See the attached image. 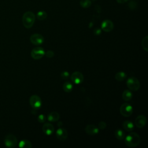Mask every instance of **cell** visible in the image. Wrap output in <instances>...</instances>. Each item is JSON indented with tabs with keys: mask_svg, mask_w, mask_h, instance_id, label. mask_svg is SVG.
Returning <instances> with one entry per match:
<instances>
[{
	"mask_svg": "<svg viewBox=\"0 0 148 148\" xmlns=\"http://www.w3.org/2000/svg\"><path fill=\"white\" fill-rule=\"evenodd\" d=\"M45 54L48 58H52L54 56V53L52 50H48V51H46V53H45Z\"/></svg>",
	"mask_w": 148,
	"mask_h": 148,
	"instance_id": "cell-29",
	"label": "cell"
},
{
	"mask_svg": "<svg viewBox=\"0 0 148 148\" xmlns=\"http://www.w3.org/2000/svg\"><path fill=\"white\" fill-rule=\"evenodd\" d=\"M4 142L6 146L8 147H14L17 145V139L13 134H8L6 135Z\"/></svg>",
	"mask_w": 148,
	"mask_h": 148,
	"instance_id": "cell-5",
	"label": "cell"
},
{
	"mask_svg": "<svg viewBox=\"0 0 148 148\" xmlns=\"http://www.w3.org/2000/svg\"><path fill=\"white\" fill-rule=\"evenodd\" d=\"M114 135L118 140H123L125 136V134L123 130L119 128L114 131Z\"/></svg>",
	"mask_w": 148,
	"mask_h": 148,
	"instance_id": "cell-18",
	"label": "cell"
},
{
	"mask_svg": "<svg viewBox=\"0 0 148 148\" xmlns=\"http://www.w3.org/2000/svg\"><path fill=\"white\" fill-rule=\"evenodd\" d=\"M128 0H116L117 2L119 3H124L125 2H127Z\"/></svg>",
	"mask_w": 148,
	"mask_h": 148,
	"instance_id": "cell-31",
	"label": "cell"
},
{
	"mask_svg": "<svg viewBox=\"0 0 148 148\" xmlns=\"http://www.w3.org/2000/svg\"><path fill=\"white\" fill-rule=\"evenodd\" d=\"M101 29L106 32H109L112 31L113 29L114 28V24L113 22L110 20H104L101 23Z\"/></svg>",
	"mask_w": 148,
	"mask_h": 148,
	"instance_id": "cell-8",
	"label": "cell"
},
{
	"mask_svg": "<svg viewBox=\"0 0 148 148\" xmlns=\"http://www.w3.org/2000/svg\"><path fill=\"white\" fill-rule=\"evenodd\" d=\"M18 146L21 148H31L32 145L30 141L28 140H22L19 142Z\"/></svg>",
	"mask_w": 148,
	"mask_h": 148,
	"instance_id": "cell-20",
	"label": "cell"
},
{
	"mask_svg": "<svg viewBox=\"0 0 148 148\" xmlns=\"http://www.w3.org/2000/svg\"><path fill=\"white\" fill-rule=\"evenodd\" d=\"M57 138L60 140H65L68 137V131L63 128H59L56 133Z\"/></svg>",
	"mask_w": 148,
	"mask_h": 148,
	"instance_id": "cell-12",
	"label": "cell"
},
{
	"mask_svg": "<svg viewBox=\"0 0 148 148\" xmlns=\"http://www.w3.org/2000/svg\"><path fill=\"white\" fill-rule=\"evenodd\" d=\"M29 103L31 107L36 110L40 108L42 105V100L37 95H32L29 98Z\"/></svg>",
	"mask_w": 148,
	"mask_h": 148,
	"instance_id": "cell-6",
	"label": "cell"
},
{
	"mask_svg": "<svg viewBox=\"0 0 148 148\" xmlns=\"http://www.w3.org/2000/svg\"><path fill=\"white\" fill-rule=\"evenodd\" d=\"M125 144L130 147H135L140 143L139 135L136 132H131L125 136Z\"/></svg>",
	"mask_w": 148,
	"mask_h": 148,
	"instance_id": "cell-1",
	"label": "cell"
},
{
	"mask_svg": "<svg viewBox=\"0 0 148 148\" xmlns=\"http://www.w3.org/2000/svg\"><path fill=\"white\" fill-rule=\"evenodd\" d=\"M43 132L47 135H51L54 131V126L49 123H45L42 127Z\"/></svg>",
	"mask_w": 148,
	"mask_h": 148,
	"instance_id": "cell-14",
	"label": "cell"
},
{
	"mask_svg": "<svg viewBox=\"0 0 148 148\" xmlns=\"http://www.w3.org/2000/svg\"><path fill=\"white\" fill-rule=\"evenodd\" d=\"M127 86L131 91H137L140 88V82L135 77H130L127 81Z\"/></svg>",
	"mask_w": 148,
	"mask_h": 148,
	"instance_id": "cell-3",
	"label": "cell"
},
{
	"mask_svg": "<svg viewBox=\"0 0 148 148\" xmlns=\"http://www.w3.org/2000/svg\"><path fill=\"white\" fill-rule=\"evenodd\" d=\"M45 54V51L44 49L41 47H36L34 48L31 52V56L32 58L35 60H39L43 57Z\"/></svg>",
	"mask_w": 148,
	"mask_h": 148,
	"instance_id": "cell-7",
	"label": "cell"
},
{
	"mask_svg": "<svg viewBox=\"0 0 148 148\" xmlns=\"http://www.w3.org/2000/svg\"><path fill=\"white\" fill-rule=\"evenodd\" d=\"M35 21V15L31 11L26 12L24 13L22 18L23 24L26 28H31Z\"/></svg>",
	"mask_w": 148,
	"mask_h": 148,
	"instance_id": "cell-2",
	"label": "cell"
},
{
	"mask_svg": "<svg viewBox=\"0 0 148 148\" xmlns=\"http://www.w3.org/2000/svg\"><path fill=\"white\" fill-rule=\"evenodd\" d=\"M60 76L62 79H68L69 77V73L68 71H63L61 72Z\"/></svg>",
	"mask_w": 148,
	"mask_h": 148,
	"instance_id": "cell-26",
	"label": "cell"
},
{
	"mask_svg": "<svg viewBox=\"0 0 148 148\" xmlns=\"http://www.w3.org/2000/svg\"><path fill=\"white\" fill-rule=\"evenodd\" d=\"M63 90L66 92H70L73 88L72 84L69 82H66L63 84Z\"/></svg>",
	"mask_w": 148,
	"mask_h": 148,
	"instance_id": "cell-21",
	"label": "cell"
},
{
	"mask_svg": "<svg viewBox=\"0 0 148 148\" xmlns=\"http://www.w3.org/2000/svg\"><path fill=\"white\" fill-rule=\"evenodd\" d=\"M30 41L35 45H40L44 42V38L39 34H34L30 36Z\"/></svg>",
	"mask_w": 148,
	"mask_h": 148,
	"instance_id": "cell-10",
	"label": "cell"
},
{
	"mask_svg": "<svg viewBox=\"0 0 148 148\" xmlns=\"http://www.w3.org/2000/svg\"><path fill=\"white\" fill-rule=\"evenodd\" d=\"M46 117L45 116V115L43 114H39L38 117V121L40 123H45L46 121Z\"/></svg>",
	"mask_w": 148,
	"mask_h": 148,
	"instance_id": "cell-25",
	"label": "cell"
},
{
	"mask_svg": "<svg viewBox=\"0 0 148 148\" xmlns=\"http://www.w3.org/2000/svg\"><path fill=\"white\" fill-rule=\"evenodd\" d=\"M94 32L95 35H99L101 34V29L99 28H96L94 31Z\"/></svg>",
	"mask_w": 148,
	"mask_h": 148,
	"instance_id": "cell-30",
	"label": "cell"
},
{
	"mask_svg": "<svg viewBox=\"0 0 148 148\" xmlns=\"http://www.w3.org/2000/svg\"><path fill=\"white\" fill-rule=\"evenodd\" d=\"M47 14L46 12L43 11V10H40V11H39L37 14H36V17H37V18L40 20V21H42V20H45L46 18H47Z\"/></svg>",
	"mask_w": 148,
	"mask_h": 148,
	"instance_id": "cell-22",
	"label": "cell"
},
{
	"mask_svg": "<svg viewBox=\"0 0 148 148\" xmlns=\"http://www.w3.org/2000/svg\"><path fill=\"white\" fill-rule=\"evenodd\" d=\"M71 79L74 83L76 84H79L83 82L84 76L81 72L76 71L71 75Z\"/></svg>",
	"mask_w": 148,
	"mask_h": 148,
	"instance_id": "cell-9",
	"label": "cell"
},
{
	"mask_svg": "<svg viewBox=\"0 0 148 148\" xmlns=\"http://www.w3.org/2000/svg\"><path fill=\"white\" fill-rule=\"evenodd\" d=\"M133 94L132 92L129 90H125L122 94V98L125 101H128L132 99Z\"/></svg>",
	"mask_w": 148,
	"mask_h": 148,
	"instance_id": "cell-17",
	"label": "cell"
},
{
	"mask_svg": "<svg viewBox=\"0 0 148 148\" xmlns=\"http://www.w3.org/2000/svg\"><path fill=\"white\" fill-rule=\"evenodd\" d=\"M120 114L124 117L130 116L133 112L132 106L128 103H124L120 108Z\"/></svg>",
	"mask_w": 148,
	"mask_h": 148,
	"instance_id": "cell-4",
	"label": "cell"
},
{
	"mask_svg": "<svg viewBox=\"0 0 148 148\" xmlns=\"http://www.w3.org/2000/svg\"><path fill=\"white\" fill-rule=\"evenodd\" d=\"M60 116L57 112H51L47 116L48 121L51 122H56L60 119Z\"/></svg>",
	"mask_w": 148,
	"mask_h": 148,
	"instance_id": "cell-15",
	"label": "cell"
},
{
	"mask_svg": "<svg viewBox=\"0 0 148 148\" xmlns=\"http://www.w3.org/2000/svg\"><path fill=\"white\" fill-rule=\"evenodd\" d=\"M93 1H95V0H93Z\"/></svg>",
	"mask_w": 148,
	"mask_h": 148,
	"instance_id": "cell-32",
	"label": "cell"
},
{
	"mask_svg": "<svg viewBox=\"0 0 148 148\" xmlns=\"http://www.w3.org/2000/svg\"><path fill=\"white\" fill-rule=\"evenodd\" d=\"M126 77H127L126 73L124 72H122V71L116 73L115 76H114L115 79L117 81H119V82L123 81L124 80H125L126 79Z\"/></svg>",
	"mask_w": 148,
	"mask_h": 148,
	"instance_id": "cell-19",
	"label": "cell"
},
{
	"mask_svg": "<svg viewBox=\"0 0 148 148\" xmlns=\"http://www.w3.org/2000/svg\"><path fill=\"white\" fill-rule=\"evenodd\" d=\"M86 134L90 135H95L99 132V128L95 125L88 124L85 128Z\"/></svg>",
	"mask_w": 148,
	"mask_h": 148,
	"instance_id": "cell-13",
	"label": "cell"
},
{
	"mask_svg": "<svg viewBox=\"0 0 148 148\" xmlns=\"http://www.w3.org/2000/svg\"><path fill=\"white\" fill-rule=\"evenodd\" d=\"M123 127L125 131L130 132V131H132L134 130V125L132 121L130 120H126L123 122Z\"/></svg>",
	"mask_w": 148,
	"mask_h": 148,
	"instance_id": "cell-16",
	"label": "cell"
},
{
	"mask_svg": "<svg viewBox=\"0 0 148 148\" xmlns=\"http://www.w3.org/2000/svg\"><path fill=\"white\" fill-rule=\"evenodd\" d=\"M142 46L146 51H148V36H146L142 40Z\"/></svg>",
	"mask_w": 148,
	"mask_h": 148,
	"instance_id": "cell-24",
	"label": "cell"
},
{
	"mask_svg": "<svg viewBox=\"0 0 148 148\" xmlns=\"http://www.w3.org/2000/svg\"><path fill=\"white\" fill-rule=\"evenodd\" d=\"M147 123L146 117L144 115H139L135 120V124L138 128H141L145 126Z\"/></svg>",
	"mask_w": 148,
	"mask_h": 148,
	"instance_id": "cell-11",
	"label": "cell"
},
{
	"mask_svg": "<svg viewBox=\"0 0 148 148\" xmlns=\"http://www.w3.org/2000/svg\"><path fill=\"white\" fill-rule=\"evenodd\" d=\"M128 6H129V8H130L131 10H134L137 7V4L135 2L131 1L128 3Z\"/></svg>",
	"mask_w": 148,
	"mask_h": 148,
	"instance_id": "cell-28",
	"label": "cell"
},
{
	"mask_svg": "<svg viewBox=\"0 0 148 148\" xmlns=\"http://www.w3.org/2000/svg\"><path fill=\"white\" fill-rule=\"evenodd\" d=\"M80 5L83 8H88L91 5V1L90 0H80Z\"/></svg>",
	"mask_w": 148,
	"mask_h": 148,
	"instance_id": "cell-23",
	"label": "cell"
},
{
	"mask_svg": "<svg viewBox=\"0 0 148 148\" xmlns=\"http://www.w3.org/2000/svg\"><path fill=\"white\" fill-rule=\"evenodd\" d=\"M106 127V123L105 121H100V122L99 123V124H98V128H99L100 130H103L105 129Z\"/></svg>",
	"mask_w": 148,
	"mask_h": 148,
	"instance_id": "cell-27",
	"label": "cell"
}]
</instances>
